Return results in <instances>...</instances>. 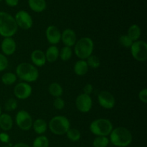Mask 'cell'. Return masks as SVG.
<instances>
[{"label": "cell", "instance_id": "obj_29", "mask_svg": "<svg viewBox=\"0 0 147 147\" xmlns=\"http://www.w3.org/2000/svg\"><path fill=\"white\" fill-rule=\"evenodd\" d=\"M86 63L89 67L92 69H97L100 66V60L96 55H91L90 57L86 59Z\"/></svg>", "mask_w": 147, "mask_h": 147}, {"label": "cell", "instance_id": "obj_25", "mask_svg": "<svg viewBox=\"0 0 147 147\" xmlns=\"http://www.w3.org/2000/svg\"><path fill=\"white\" fill-rule=\"evenodd\" d=\"M65 134L67 139L73 142H78L81 138V133L78 129L76 128H70Z\"/></svg>", "mask_w": 147, "mask_h": 147}, {"label": "cell", "instance_id": "obj_4", "mask_svg": "<svg viewBox=\"0 0 147 147\" xmlns=\"http://www.w3.org/2000/svg\"><path fill=\"white\" fill-rule=\"evenodd\" d=\"M94 50V42L90 37H81L77 40L74 45L75 55L80 60H86L91 55Z\"/></svg>", "mask_w": 147, "mask_h": 147}, {"label": "cell", "instance_id": "obj_13", "mask_svg": "<svg viewBox=\"0 0 147 147\" xmlns=\"http://www.w3.org/2000/svg\"><path fill=\"white\" fill-rule=\"evenodd\" d=\"M46 39L52 45H56L61 41V32L55 25H50L45 31Z\"/></svg>", "mask_w": 147, "mask_h": 147}, {"label": "cell", "instance_id": "obj_2", "mask_svg": "<svg viewBox=\"0 0 147 147\" xmlns=\"http://www.w3.org/2000/svg\"><path fill=\"white\" fill-rule=\"evenodd\" d=\"M16 76L26 83L37 81L39 78V70L37 67L29 63H21L16 67Z\"/></svg>", "mask_w": 147, "mask_h": 147}, {"label": "cell", "instance_id": "obj_10", "mask_svg": "<svg viewBox=\"0 0 147 147\" xmlns=\"http://www.w3.org/2000/svg\"><path fill=\"white\" fill-rule=\"evenodd\" d=\"M76 109L81 113H88L93 106V100L90 96L85 93L78 95L76 99Z\"/></svg>", "mask_w": 147, "mask_h": 147}, {"label": "cell", "instance_id": "obj_32", "mask_svg": "<svg viewBox=\"0 0 147 147\" xmlns=\"http://www.w3.org/2000/svg\"><path fill=\"white\" fill-rule=\"evenodd\" d=\"M65 100L62 98H55V100L53 101V107L56 110H63L65 108Z\"/></svg>", "mask_w": 147, "mask_h": 147}, {"label": "cell", "instance_id": "obj_14", "mask_svg": "<svg viewBox=\"0 0 147 147\" xmlns=\"http://www.w3.org/2000/svg\"><path fill=\"white\" fill-rule=\"evenodd\" d=\"M17 50V43L12 37H4L1 43V50L5 56L12 55Z\"/></svg>", "mask_w": 147, "mask_h": 147}, {"label": "cell", "instance_id": "obj_23", "mask_svg": "<svg viewBox=\"0 0 147 147\" xmlns=\"http://www.w3.org/2000/svg\"><path fill=\"white\" fill-rule=\"evenodd\" d=\"M48 92L53 97H61L63 93V88L60 83H53L49 86Z\"/></svg>", "mask_w": 147, "mask_h": 147}, {"label": "cell", "instance_id": "obj_1", "mask_svg": "<svg viewBox=\"0 0 147 147\" xmlns=\"http://www.w3.org/2000/svg\"><path fill=\"white\" fill-rule=\"evenodd\" d=\"M109 136L111 143L117 147L129 146L133 140L131 132L123 126H119L113 129Z\"/></svg>", "mask_w": 147, "mask_h": 147}, {"label": "cell", "instance_id": "obj_6", "mask_svg": "<svg viewBox=\"0 0 147 147\" xmlns=\"http://www.w3.org/2000/svg\"><path fill=\"white\" fill-rule=\"evenodd\" d=\"M48 127L53 134L64 135L70 128V122L65 116H55L50 120Z\"/></svg>", "mask_w": 147, "mask_h": 147}, {"label": "cell", "instance_id": "obj_36", "mask_svg": "<svg viewBox=\"0 0 147 147\" xmlns=\"http://www.w3.org/2000/svg\"><path fill=\"white\" fill-rule=\"evenodd\" d=\"M93 91V85L90 84V83H87L86 86L83 88V93L85 94H87L90 96Z\"/></svg>", "mask_w": 147, "mask_h": 147}, {"label": "cell", "instance_id": "obj_20", "mask_svg": "<svg viewBox=\"0 0 147 147\" xmlns=\"http://www.w3.org/2000/svg\"><path fill=\"white\" fill-rule=\"evenodd\" d=\"M73 69H74L75 73L77 76H83L87 74L89 67L86 60H79L75 63Z\"/></svg>", "mask_w": 147, "mask_h": 147}, {"label": "cell", "instance_id": "obj_7", "mask_svg": "<svg viewBox=\"0 0 147 147\" xmlns=\"http://www.w3.org/2000/svg\"><path fill=\"white\" fill-rule=\"evenodd\" d=\"M130 50L132 57L137 61L145 62L147 60V43L144 40L134 42Z\"/></svg>", "mask_w": 147, "mask_h": 147}, {"label": "cell", "instance_id": "obj_9", "mask_svg": "<svg viewBox=\"0 0 147 147\" xmlns=\"http://www.w3.org/2000/svg\"><path fill=\"white\" fill-rule=\"evenodd\" d=\"M16 23L18 27L24 30H30L33 25V20L31 15L24 10H20L17 12L14 17Z\"/></svg>", "mask_w": 147, "mask_h": 147}, {"label": "cell", "instance_id": "obj_30", "mask_svg": "<svg viewBox=\"0 0 147 147\" xmlns=\"http://www.w3.org/2000/svg\"><path fill=\"white\" fill-rule=\"evenodd\" d=\"M119 42L121 45L126 48H130L134 42L127 34H122L119 37Z\"/></svg>", "mask_w": 147, "mask_h": 147}, {"label": "cell", "instance_id": "obj_38", "mask_svg": "<svg viewBox=\"0 0 147 147\" xmlns=\"http://www.w3.org/2000/svg\"><path fill=\"white\" fill-rule=\"evenodd\" d=\"M13 147H30V146H29V145L26 144L24 143H17Z\"/></svg>", "mask_w": 147, "mask_h": 147}, {"label": "cell", "instance_id": "obj_5", "mask_svg": "<svg viewBox=\"0 0 147 147\" xmlns=\"http://www.w3.org/2000/svg\"><path fill=\"white\" fill-rule=\"evenodd\" d=\"M89 129L96 136H107L113 129V125L109 119L100 118L93 121L89 126Z\"/></svg>", "mask_w": 147, "mask_h": 147}, {"label": "cell", "instance_id": "obj_28", "mask_svg": "<svg viewBox=\"0 0 147 147\" xmlns=\"http://www.w3.org/2000/svg\"><path fill=\"white\" fill-rule=\"evenodd\" d=\"M109 139L107 136H96L93 142V147H107L109 144Z\"/></svg>", "mask_w": 147, "mask_h": 147}, {"label": "cell", "instance_id": "obj_11", "mask_svg": "<svg viewBox=\"0 0 147 147\" xmlns=\"http://www.w3.org/2000/svg\"><path fill=\"white\" fill-rule=\"evenodd\" d=\"M32 93V88L30 83L26 82L17 83L14 88V96L20 100L27 99L30 97Z\"/></svg>", "mask_w": 147, "mask_h": 147}, {"label": "cell", "instance_id": "obj_27", "mask_svg": "<svg viewBox=\"0 0 147 147\" xmlns=\"http://www.w3.org/2000/svg\"><path fill=\"white\" fill-rule=\"evenodd\" d=\"M72 56H73V50H72V47L64 46L60 50L59 57L63 61H67V60H69L71 58Z\"/></svg>", "mask_w": 147, "mask_h": 147}, {"label": "cell", "instance_id": "obj_40", "mask_svg": "<svg viewBox=\"0 0 147 147\" xmlns=\"http://www.w3.org/2000/svg\"><path fill=\"white\" fill-rule=\"evenodd\" d=\"M2 147H9V146H2Z\"/></svg>", "mask_w": 147, "mask_h": 147}, {"label": "cell", "instance_id": "obj_12", "mask_svg": "<svg viewBox=\"0 0 147 147\" xmlns=\"http://www.w3.org/2000/svg\"><path fill=\"white\" fill-rule=\"evenodd\" d=\"M98 101L102 108L108 110L113 109L116 105V99L111 93L107 90L100 92L98 95Z\"/></svg>", "mask_w": 147, "mask_h": 147}, {"label": "cell", "instance_id": "obj_17", "mask_svg": "<svg viewBox=\"0 0 147 147\" xmlns=\"http://www.w3.org/2000/svg\"><path fill=\"white\" fill-rule=\"evenodd\" d=\"M13 119L8 113H1L0 116V129L4 131L11 130L13 126Z\"/></svg>", "mask_w": 147, "mask_h": 147}, {"label": "cell", "instance_id": "obj_16", "mask_svg": "<svg viewBox=\"0 0 147 147\" xmlns=\"http://www.w3.org/2000/svg\"><path fill=\"white\" fill-rule=\"evenodd\" d=\"M30 59L32 65H34L35 67H42L47 62L45 53L42 50L39 49L33 50L32 53H31Z\"/></svg>", "mask_w": 147, "mask_h": 147}, {"label": "cell", "instance_id": "obj_34", "mask_svg": "<svg viewBox=\"0 0 147 147\" xmlns=\"http://www.w3.org/2000/svg\"><path fill=\"white\" fill-rule=\"evenodd\" d=\"M138 97H139V99L140 100V101H142V103L146 104L147 103V89H142V90L139 91Z\"/></svg>", "mask_w": 147, "mask_h": 147}, {"label": "cell", "instance_id": "obj_33", "mask_svg": "<svg viewBox=\"0 0 147 147\" xmlns=\"http://www.w3.org/2000/svg\"><path fill=\"white\" fill-rule=\"evenodd\" d=\"M9 65V60L7 56L0 53V72H2L7 68Z\"/></svg>", "mask_w": 147, "mask_h": 147}, {"label": "cell", "instance_id": "obj_35", "mask_svg": "<svg viewBox=\"0 0 147 147\" xmlns=\"http://www.w3.org/2000/svg\"><path fill=\"white\" fill-rule=\"evenodd\" d=\"M9 140L10 138L8 134H7L6 132H1L0 133V142L4 144H7L9 142Z\"/></svg>", "mask_w": 147, "mask_h": 147}, {"label": "cell", "instance_id": "obj_21", "mask_svg": "<svg viewBox=\"0 0 147 147\" xmlns=\"http://www.w3.org/2000/svg\"><path fill=\"white\" fill-rule=\"evenodd\" d=\"M28 4L30 8L37 13L42 12L47 7L45 0H28Z\"/></svg>", "mask_w": 147, "mask_h": 147}, {"label": "cell", "instance_id": "obj_26", "mask_svg": "<svg viewBox=\"0 0 147 147\" xmlns=\"http://www.w3.org/2000/svg\"><path fill=\"white\" fill-rule=\"evenodd\" d=\"M50 142L48 138L44 135H40L35 138L32 144V147H49Z\"/></svg>", "mask_w": 147, "mask_h": 147}, {"label": "cell", "instance_id": "obj_39", "mask_svg": "<svg viewBox=\"0 0 147 147\" xmlns=\"http://www.w3.org/2000/svg\"><path fill=\"white\" fill-rule=\"evenodd\" d=\"M1 113H2V110H1V106H0V116H1Z\"/></svg>", "mask_w": 147, "mask_h": 147}, {"label": "cell", "instance_id": "obj_8", "mask_svg": "<svg viewBox=\"0 0 147 147\" xmlns=\"http://www.w3.org/2000/svg\"><path fill=\"white\" fill-rule=\"evenodd\" d=\"M15 122L19 129L27 131L32 129L33 121L31 115L27 111L20 110L16 114Z\"/></svg>", "mask_w": 147, "mask_h": 147}, {"label": "cell", "instance_id": "obj_18", "mask_svg": "<svg viewBox=\"0 0 147 147\" xmlns=\"http://www.w3.org/2000/svg\"><path fill=\"white\" fill-rule=\"evenodd\" d=\"M32 128L33 129L34 131L37 134L42 135L43 134L45 133L48 128L47 122L42 119H37L34 120L32 123Z\"/></svg>", "mask_w": 147, "mask_h": 147}, {"label": "cell", "instance_id": "obj_22", "mask_svg": "<svg viewBox=\"0 0 147 147\" xmlns=\"http://www.w3.org/2000/svg\"><path fill=\"white\" fill-rule=\"evenodd\" d=\"M127 35L132 40V41H137L142 35V30L138 24H134L129 27L127 30Z\"/></svg>", "mask_w": 147, "mask_h": 147}, {"label": "cell", "instance_id": "obj_24", "mask_svg": "<svg viewBox=\"0 0 147 147\" xmlns=\"http://www.w3.org/2000/svg\"><path fill=\"white\" fill-rule=\"evenodd\" d=\"M1 83L5 86H11L16 83L17 80V77L15 73L8 72L1 76Z\"/></svg>", "mask_w": 147, "mask_h": 147}, {"label": "cell", "instance_id": "obj_41", "mask_svg": "<svg viewBox=\"0 0 147 147\" xmlns=\"http://www.w3.org/2000/svg\"><path fill=\"white\" fill-rule=\"evenodd\" d=\"M1 1V0H0V1Z\"/></svg>", "mask_w": 147, "mask_h": 147}, {"label": "cell", "instance_id": "obj_19", "mask_svg": "<svg viewBox=\"0 0 147 147\" xmlns=\"http://www.w3.org/2000/svg\"><path fill=\"white\" fill-rule=\"evenodd\" d=\"M45 54L46 60L48 63H55L58 59L60 50L56 45H51L47 49Z\"/></svg>", "mask_w": 147, "mask_h": 147}, {"label": "cell", "instance_id": "obj_37", "mask_svg": "<svg viewBox=\"0 0 147 147\" xmlns=\"http://www.w3.org/2000/svg\"><path fill=\"white\" fill-rule=\"evenodd\" d=\"M4 1L9 7H16L19 4V0H4Z\"/></svg>", "mask_w": 147, "mask_h": 147}, {"label": "cell", "instance_id": "obj_31", "mask_svg": "<svg viewBox=\"0 0 147 147\" xmlns=\"http://www.w3.org/2000/svg\"><path fill=\"white\" fill-rule=\"evenodd\" d=\"M18 106L17 103V100L14 98H9L6 101L5 104H4V109L7 111L11 112L13 111L16 110Z\"/></svg>", "mask_w": 147, "mask_h": 147}, {"label": "cell", "instance_id": "obj_3", "mask_svg": "<svg viewBox=\"0 0 147 147\" xmlns=\"http://www.w3.org/2000/svg\"><path fill=\"white\" fill-rule=\"evenodd\" d=\"M18 27L14 17L5 11H0V35L4 37H12L17 33Z\"/></svg>", "mask_w": 147, "mask_h": 147}, {"label": "cell", "instance_id": "obj_15", "mask_svg": "<svg viewBox=\"0 0 147 147\" xmlns=\"http://www.w3.org/2000/svg\"><path fill=\"white\" fill-rule=\"evenodd\" d=\"M61 41L65 46L67 47H74L77 42V35L74 30L67 28L61 33Z\"/></svg>", "mask_w": 147, "mask_h": 147}]
</instances>
